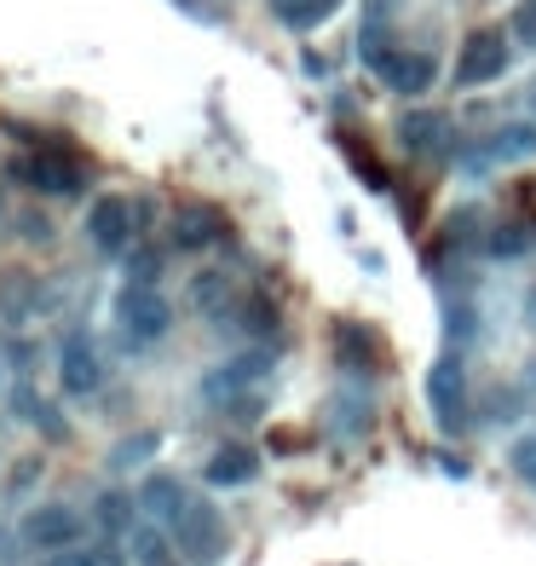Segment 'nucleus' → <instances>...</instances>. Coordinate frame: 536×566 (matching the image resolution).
Returning a JSON list of instances; mask_svg holds the SVG:
<instances>
[{
	"instance_id": "nucleus-21",
	"label": "nucleus",
	"mask_w": 536,
	"mask_h": 566,
	"mask_svg": "<svg viewBox=\"0 0 536 566\" xmlns=\"http://www.w3.org/2000/svg\"><path fill=\"white\" fill-rule=\"evenodd\" d=\"M508 469L520 474L525 485H536V434H525V439L508 445Z\"/></svg>"
},
{
	"instance_id": "nucleus-13",
	"label": "nucleus",
	"mask_w": 536,
	"mask_h": 566,
	"mask_svg": "<svg viewBox=\"0 0 536 566\" xmlns=\"http://www.w3.org/2000/svg\"><path fill=\"white\" fill-rule=\"evenodd\" d=\"M139 509L151 515V520H179L191 503H184V485L174 474H151V480L139 485Z\"/></svg>"
},
{
	"instance_id": "nucleus-26",
	"label": "nucleus",
	"mask_w": 536,
	"mask_h": 566,
	"mask_svg": "<svg viewBox=\"0 0 536 566\" xmlns=\"http://www.w3.org/2000/svg\"><path fill=\"white\" fill-rule=\"evenodd\" d=\"M52 566H98V561H93V550H58Z\"/></svg>"
},
{
	"instance_id": "nucleus-10",
	"label": "nucleus",
	"mask_w": 536,
	"mask_h": 566,
	"mask_svg": "<svg viewBox=\"0 0 536 566\" xmlns=\"http://www.w3.org/2000/svg\"><path fill=\"white\" fill-rule=\"evenodd\" d=\"M376 75H381L393 93L416 98V93H427L432 81H439V64H432V52H381V58H376Z\"/></svg>"
},
{
	"instance_id": "nucleus-23",
	"label": "nucleus",
	"mask_w": 536,
	"mask_h": 566,
	"mask_svg": "<svg viewBox=\"0 0 536 566\" xmlns=\"http://www.w3.org/2000/svg\"><path fill=\"white\" fill-rule=\"evenodd\" d=\"M242 323H249V330H260V335H272V330H277V313L265 307V300H249V307H242Z\"/></svg>"
},
{
	"instance_id": "nucleus-14",
	"label": "nucleus",
	"mask_w": 536,
	"mask_h": 566,
	"mask_svg": "<svg viewBox=\"0 0 536 566\" xmlns=\"http://www.w3.org/2000/svg\"><path fill=\"white\" fill-rule=\"evenodd\" d=\"M398 139H404V151H416V156H427V151H444V116L439 110H409L404 121H398Z\"/></svg>"
},
{
	"instance_id": "nucleus-19",
	"label": "nucleus",
	"mask_w": 536,
	"mask_h": 566,
	"mask_svg": "<svg viewBox=\"0 0 536 566\" xmlns=\"http://www.w3.org/2000/svg\"><path fill=\"white\" fill-rule=\"evenodd\" d=\"M346 145V156H353V168H358V179L369 191H393V174H381V162H376V151L369 145H358V139H341Z\"/></svg>"
},
{
	"instance_id": "nucleus-16",
	"label": "nucleus",
	"mask_w": 536,
	"mask_h": 566,
	"mask_svg": "<svg viewBox=\"0 0 536 566\" xmlns=\"http://www.w3.org/2000/svg\"><path fill=\"white\" fill-rule=\"evenodd\" d=\"M214 237H219V214H209V209H184L174 220V243H179V249H202V243H214Z\"/></svg>"
},
{
	"instance_id": "nucleus-2",
	"label": "nucleus",
	"mask_w": 536,
	"mask_h": 566,
	"mask_svg": "<svg viewBox=\"0 0 536 566\" xmlns=\"http://www.w3.org/2000/svg\"><path fill=\"white\" fill-rule=\"evenodd\" d=\"M116 318H121V330H128L133 347H151V341H162L168 323H174L168 300H162L151 283H128V290L116 295Z\"/></svg>"
},
{
	"instance_id": "nucleus-12",
	"label": "nucleus",
	"mask_w": 536,
	"mask_h": 566,
	"mask_svg": "<svg viewBox=\"0 0 536 566\" xmlns=\"http://www.w3.org/2000/svg\"><path fill=\"white\" fill-rule=\"evenodd\" d=\"M254 474H260V451H249V445H225V451L209 457V469H202L209 485H249Z\"/></svg>"
},
{
	"instance_id": "nucleus-4",
	"label": "nucleus",
	"mask_w": 536,
	"mask_h": 566,
	"mask_svg": "<svg viewBox=\"0 0 536 566\" xmlns=\"http://www.w3.org/2000/svg\"><path fill=\"white\" fill-rule=\"evenodd\" d=\"M174 532H179V555L191 566H214L225 555V515L214 503H191V509L174 520Z\"/></svg>"
},
{
	"instance_id": "nucleus-8",
	"label": "nucleus",
	"mask_w": 536,
	"mask_h": 566,
	"mask_svg": "<svg viewBox=\"0 0 536 566\" xmlns=\"http://www.w3.org/2000/svg\"><path fill=\"white\" fill-rule=\"evenodd\" d=\"M335 353H341V364H346L353 376H376L381 364H386V341H381L376 323L341 318V323H335Z\"/></svg>"
},
{
	"instance_id": "nucleus-18",
	"label": "nucleus",
	"mask_w": 536,
	"mask_h": 566,
	"mask_svg": "<svg viewBox=\"0 0 536 566\" xmlns=\"http://www.w3.org/2000/svg\"><path fill=\"white\" fill-rule=\"evenodd\" d=\"M335 7H341V0H277V17H283L288 30H312V24H323Z\"/></svg>"
},
{
	"instance_id": "nucleus-22",
	"label": "nucleus",
	"mask_w": 536,
	"mask_h": 566,
	"mask_svg": "<svg viewBox=\"0 0 536 566\" xmlns=\"http://www.w3.org/2000/svg\"><path fill=\"white\" fill-rule=\"evenodd\" d=\"M151 451H156V434H133V439H121L110 451V469H133V462H144Z\"/></svg>"
},
{
	"instance_id": "nucleus-15",
	"label": "nucleus",
	"mask_w": 536,
	"mask_h": 566,
	"mask_svg": "<svg viewBox=\"0 0 536 566\" xmlns=\"http://www.w3.org/2000/svg\"><path fill=\"white\" fill-rule=\"evenodd\" d=\"M191 300H196V307L209 313V318H225V313H231V278H225L219 267L202 272V278L191 283Z\"/></svg>"
},
{
	"instance_id": "nucleus-9",
	"label": "nucleus",
	"mask_w": 536,
	"mask_h": 566,
	"mask_svg": "<svg viewBox=\"0 0 536 566\" xmlns=\"http://www.w3.org/2000/svg\"><path fill=\"white\" fill-rule=\"evenodd\" d=\"M24 543L29 550H70V543H81V515L64 509V503H47V509H29L24 515Z\"/></svg>"
},
{
	"instance_id": "nucleus-27",
	"label": "nucleus",
	"mask_w": 536,
	"mask_h": 566,
	"mask_svg": "<svg viewBox=\"0 0 536 566\" xmlns=\"http://www.w3.org/2000/svg\"><path fill=\"white\" fill-rule=\"evenodd\" d=\"M93 561L98 566H128V561H121V550H110V543H105V550H93Z\"/></svg>"
},
{
	"instance_id": "nucleus-24",
	"label": "nucleus",
	"mask_w": 536,
	"mask_h": 566,
	"mask_svg": "<svg viewBox=\"0 0 536 566\" xmlns=\"http://www.w3.org/2000/svg\"><path fill=\"white\" fill-rule=\"evenodd\" d=\"M128 272H133V283H151V278H162V260H156L151 249H139V255L128 260Z\"/></svg>"
},
{
	"instance_id": "nucleus-25",
	"label": "nucleus",
	"mask_w": 536,
	"mask_h": 566,
	"mask_svg": "<svg viewBox=\"0 0 536 566\" xmlns=\"http://www.w3.org/2000/svg\"><path fill=\"white\" fill-rule=\"evenodd\" d=\"M513 35H520L525 47H536V0H525V7L513 12Z\"/></svg>"
},
{
	"instance_id": "nucleus-6",
	"label": "nucleus",
	"mask_w": 536,
	"mask_h": 566,
	"mask_svg": "<svg viewBox=\"0 0 536 566\" xmlns=\"http://www.w3.org/2000/svg\"><path fill=\"white\" fill-rule=\"evenodd\" d=\"M139 214H144V202H128V197H98L93 202V214H87V237H93V249L98 255H121L128 249V237L139 226Z\"/></svg>"
},
{
	"instance_id": "nucleus-11",
	"label": "nucleus",
	"mask_w": 536,
	"mask_h": 566,
	"mask_svg": "<svg viewBox=\"0 0 536 566\" xmlns=\"http://www.w3.org/2000/svg\"><path fill=\"white\" fill-rule=\"evenodd\" d=\"M98 381H105V364H98L93 341L70 335L64 353H58V388H64V393H98Z\"/></svg>"
},
{
	"instance_id": "nucleus-20",
	"label": "nucleus",
	"mask_w": 536,
	"mask_h": 566,
	"mask_svg": "<svg viewBox=\"0 0 536 566\" xmlns=\"http://www.w3.org/2000/svg\"><path fill=\"white\" fill-rule=\"evenodd\" d=\"M93 515H98V526H105V532H121V526L133 520V497H128V492H105Z\"/></svg>"
},
{
	"instance_id": "nucleus-7",
	"label": "nucleus",
	"mask_w": 536,
	"mask_h": 566,
	"mask_svg": "<svg viewBox=\"0 0 536 566\" xmlns=\"http://www.w3.org/2000/svg\"><path fill=\"white\" fill-rule=\"evenodd\" d=\"M265 370H272V353L254 347V353H242V358H231V364H219V370L202 376V399L225 411V404H237V399H242V388H249V381H260Z\"/></svg>"
},
{
	"instance_id": "nucleus-5",
	"label": "nucleus",
	"mask_w": 536,
	"mask_h": 566,
	"mask_svg": "<svg viewBox=\"0 0 536 566\" xmlns=\"http://www.w3.org/2000/svg\"><path fill=\"white\" fill-rule=\"evenodd\" d=\"M508 35L502 30H479V35H467V47H462V64H456V87H490V81H502L508 75Z\"/></svg>"
},
{
	"instance_id": "nucleus-3",
	"label": "nucleus",
	"mask_w": 536,
	"mask_h": 566,
	"mask_svg": "<svg viewBox=\"0 0 536 566\" xmlns=\"http://www.w3.org/2000/svg\"><path fill=\"white\" fill-rule=\"evenodd\" d=\"M427 404H432V416H439L450 434L467 422V364H462V353H439V358H432V370H427Z\"/></svg>"
},
{
	"instance_id": "nucleus-1",
	"label": "nucleus",
	"mask_w": 536,
	"mask_h": 566,
	"mask_svg": "<svg viewBox=\"0 0 536 566\" xmlns=\"http://www.w3.org/2000/svg\"><path fill=\"white\" fill-rule=\"evenodd\" d=\"M12 174L24 179V186H35L40 197H81V191H87V174H81V162H75L70 151H58V145L29 151L24 162H12Z\"/></svg>"
},
{
	"instance_id": "nucleus-17",
	"label": "nucleus",
	"mask_w": 536,
	"mask_h": 566,
	"mask_svg": "<svg viewBox=\"0 0 536 566\" xmlns=\"http://www.w3.org/2000/svg\"><path fill=\"white\" fill-rule=\"evenodd\" d=\"M531 243H536V237H531L525 220H508V226H497V232L485 237V255H490V260H520Z\"/></svg>"
},
{
	"instance_id": "nucleus-28",
	"label": "nucleus",
	"mask_w": 536,
	"mask_h": 566,
	"mask_svg": "<svg viewBox=\"0 0 536 566\" xmlns=\"http://www.w3.org/2000/svg\"><path fill=\"white\" fill-rule=\"evenodd\" d=\"M525 110L536 116V81H531V93H525Z\"/></svg>"
}]
</instances>
